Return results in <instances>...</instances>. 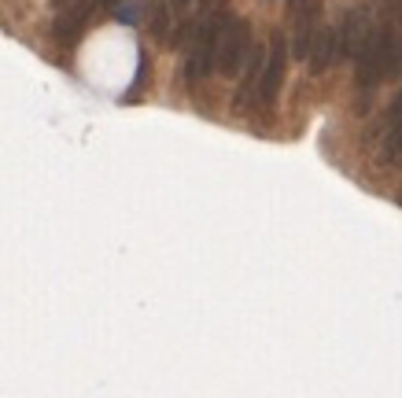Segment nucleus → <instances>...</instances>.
Returning a JSON list of instances; mask_svg holds the SVG:
<instances>
[{
	"mask_svg": "<svg viewBox=\"0 0 402 398\" xmlns=\"http://www.w3.org/2000/svg\"><path fill=\"white\" fill-rule=\"evenodd\" d=\"M251 48V26L237 15H225L218 23V41H214V67L225 74V78H237L240 67L248 59Z\"/></svg>",
	"mask_w": 402,
	"mask_h": 398,
	"instance_id": "f257e3e1",
	"label": "nucleus"
},
{
	"mask_svg": "<svg viewBox=\"0 0 402 398\" xmlns=\"http://www.w3.org/2000/svg\"><path fill=\"white\" fill-rule=\"evenodd\" d=\"M218 15H207L203 23L196 26V37H192V48H188V59H185V81L188 85H199L214 70V41H218Z\"/></svg>",
	"mask_w": 402,
	"mask_h": 398,
	"instance_id": "f03ea898",
	"label": "nucleus"
},
{
	"mask_svg": "<svg viewBox=\"0 0 402 398\" xmlns=\"http://www.w3.org/2000/svg\"><path fill=\"white\" fill-rule=\"evenodd\" d=\"M284 63H288V45H284L281 34H273L270 48H266V59H262V78H259V100L262 103L277 100L281 81H284Z\"/></svg>",
	"mask_w": 402,
	"mask_h": 398,
	"instance_id": "7ed1b4c3",
	"label": "nucleus"
},
{
	"mask_svg": "<svg viewBox=\"0 0 402 398\" xmlns=\"http://www.w3.org/2000/svg\"><path fill=\"white\" fill-rule=\"evenodd\" d=\"M373 34V19H369V8H351L343 19V30L336 34V52H340L343 59H354L362 45L369 41Z\"/></svg>",
	"mask_w": 402,
	"mask_h": 398,
	"instance_id": "20e7f679",
	"label": "nucleus"
},
{
	"mask_svg": "<svg viewBox=\"0 0 402 398\" xmlns=\"http://www.w3.org/2000/svg\"><path fill=\"white\" fill-rule=\"evenodd\" d=\"M332 59H336V30L332 26H317L314 41H310V52H306V63H310L314 74H325Z\"/></svg>",
	"mask_w": 402,
	"mask_h": 398,
	"instance_id": "39448f33",
	"label": "nucleus"
},
{
	"mask_svg": "<svg viewBox=\"0 0 402 398\" xmlns=\"http://www.w3.org/2000/svg\"><path fill=\"white\" fill-rule=\"evenodd\" d=\"M89 12H92V0H78L74 8H67V12L59 15V23H56V37L59 41H74L78 37V30L86 26Z\"/></svg>",
	"mask_w": 402,
	"mask_h": 398,
	"instance_id": "423d86ee",
	"label": "nucleus"
},
{
	"mask_svg": "<svg viewBox=\"0 0 402 398\" xmlns=\"http://www.w3.org/2000/svg\"><path fill=\"white\" fill-rule=\"evenodd\" d=\"M119 23H137V4H119Z\"/></svg>",
	"mask_w": 402,
	"mask_h": 398,
	"instance_id": "0eeeda50",
	"label": "nucleus"
},
{
	"mask_svg": "<svg viewBox=\"0 0 402 398\" xmlns=\"http://www.w3.org/2000/svg\"><path fill=\"white\" fill-rule=\"evenodd\" d=\"M391 126H402V92L395 96V103H391V118H388Z\"/></svg>",
	"mask_w": 402,
	"mask_h": 398,
	"instance_id": "6e6552de",
	"label": "nucleus"
},
{
	"mask_svg": "<svg viewBox=\"0 0 402 398\" xmlns=\"http://www.w3.org/2000/svg\"><path fill=\"white\" fill-rule=\"evenodd\" d=\"M170 4H174V8H188L192 0H170Z\"/></svg>",
	"mask_w": 402,
	"mask_h": 398,
	"instance_id": "1a4fd4ad",
	"label": "nucleus"
},
{
	"mask_svg": "<svg viewBox=\"0 0 402 398\" xmlns=\"http://www.w3.org/2000/svg\"><path fill=\"white\" fill-rule=\"evenodd\" d=\"M218 4H221V0H207V12H214Z\"/></svg>",
	"mask_w": 402,
	"mask_h": 398,
	"instance_id": "9d476101",
	"label": "nucleus"
}]
</instances>
